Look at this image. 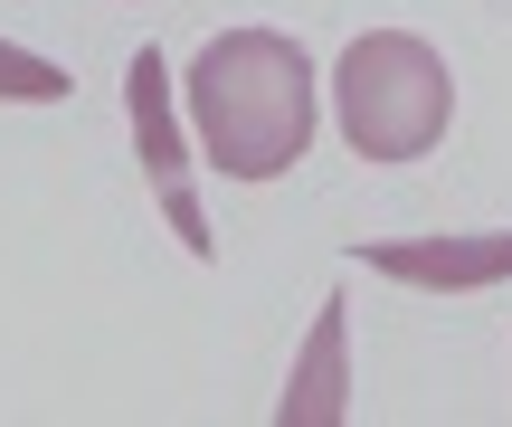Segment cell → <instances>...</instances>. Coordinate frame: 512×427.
Segmentation results:
<instances>
[{"label":"cell","mask_w":512,"mask_h":427,"mask_svg":"<svg viewBox=\"0 0 512 427\" xmlns=\"http://www.w3.org/2000/svg\"><path fill=\"white\" fill-rule=\"evenodd\" d=\"M190 124L228 181H285L313 152V57L285 29H219L190 57Z\"/></svg>","instance_id":"6da1fadb"},{"label":"cell","mask_w":512,"mask_h":427,"mask_svg":"<svg viewBox=\"0 0 512 427\" xmlns=\"http://www.w3.org/2000/svg\"><path fill=\"white\" fill-rule=\"evenodd\" d=\"M332 124L361 162H418L456 124V76L418 29H370L332 67Z\"/></svg>","instance_id":"7a4b0ae2"},{"label":"cell","mask_w":512,"mask_h":427,"mask_svg":"<svg viewBox=\"0 0 512 427\" xmlns=\"http://www.w3.org/2000/svg\"><path fill=\"white\" fill-rule=\"evenodd\" d=\"M124 124H133V152H143V181H152V200H162L171 238L209 266V257H219V238H209L200 181H190V152H181V114H171V67H162V48H133V67H124Z\"/></svg>","instance_id":"3957f363"},{"label":"cell","mask_w":512,"mask_h":427,"mask_svg":"<svg viewBox=\"0 0 512 427\" xmlns=\"http://www.w3.org/2000/svg\"><path fill=\"white\" fill-rule=\"evenodd\" d=\"M351 266L389 285H418V295H484L512 285V228H475V238H361Z\"/></svg>","instance_id":"277c9868"},{"label":"cell","mask_w":512,"mask_h":427,"mask_svg":"<svg viewBox=\"0 0 512 427\" xmlns=\"http://www.w3.org/2000/svg\"><path fill=\"white\" fill-rule=\"evenodd\" d=\"M351 304L342 295H323L313 304V333H304V352H294V380H285V399H275V427H342L351 418Z\"/></svg>","instance_id":"5b68a950"},{"label":"cell","mask_w":512,"mask_h":427,"mask_svg":"<svg viewBox=\"0 0 512 427\" xmlns=\"http://www.w3.org/2000/svg\"><path fill=\"white\" fill-rule=\"evenodd\" d=\"M67 95H76V76L57 67V57L10 48V38H0V105H67Z\"/></svg>","instance_id":"8992f818"}]
</instances>
